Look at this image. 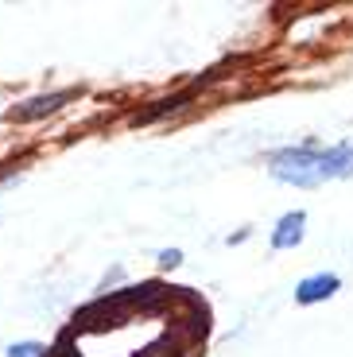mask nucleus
Instances as JSON below:
<instances>
[{"label": "nucleus", "mask_w": 353, "mask_h": 357, "mask_svg": "<svg viewBox=\"0 0 353 357\" xmlns=\"http://www.w3.org/2000/svg\"><path fill=\"white\" fill-rule=\"evenodd\" d=\"M268 171H272V178L292 183V187H318V183H322V175H318V152L310 144L276 152L272 160H268Z\"/></svg>", "instance_id": "1"}, {"label": "nucleus", "mask_w": 353, "mask_h": 357, "mask_svg": "<svg viewBox=\"0 0 353 357\" xmlns=\"http://www.w3.org/2000/svg\"><path fill=\"white\" fill-rule=\"evenodd\" d=\"M66 101H74V89H59V93H39V98L24 101L20 109H12L8 121H39V116L47 113H59Z\"/></svg>", "instance_id": "2"}, {"label": "nucleus", "mask_w": 353, "mask_h": 357, "mask_svg": "<svg viewBox=\"0 0 353 357\" xmlns=\"http://www.w3.org/2000/svg\"><path fill=\"white\" fill-rule=\"evenodd\" d=\"M338 291V276L334 272H318V276H307L299 287H295V303L310 307V303H322Z\"/></svg>", "instance_id": "3"}, {"label": "nucleus", "mask_w": 353, "mask_h": 357, "mask_svg": "<svg viewBox=\"0 0 353 357\" xmlns=\"http://www.w3.org/2000/svg\"><path fill=\"white\" fill-rule=\"evenodd\" d=\"M318 175L322 178L353 175V144H338V148H330V152H318Z\"/></svg>", "instance_id": "4"}, {"label": "nucleus", "mask_w": 353, "mask_h": 357, "mask_svg": "<svg viewBox=\"0 0 353 357\" xmlns=\"http://www.w3.org/2000/svg\"><path fill=\"white\" fill-rule=\"evenodd\" d=\"M303 225H307V214H303V210L283 214L280 225H276V233H272V245L276 249H295V245L303 241Z\"/></svg>", "instance_id": "5"}, {"label": "nucleus", "mask_w": 353, "mask_h": 357, "mask_svg": "<svg viewBox=\"0 0 353 357\" xmlns=\"http://www.w3.org/2000/svg\"><path fill=\"white\" fill-rule=\"evenodd\" d=\"M179 105H183V98H171V101H156V109H148V113H140V116H136V125H148V121H156V116L171 113V109H179Z\"/></svg>", "instance_id": "6"}, {"label": "nucleus", "mask_w": 353, "mask_h": 357, "mask_svg": "<svg viewBox=\"0 0 353 357\" xmlns=\"http://www.w3.org/2000/svg\"><path fill=\"white\" fill-rule=\"evenodd\" d=\"M8 357H47V346H39V342H12Z\"/></svg>", "instance_id": "7"}, {"label": "nucleus", "mask_w": 353, "mask_h": 357, "mask_svg": "<svg viewBox=\"0 0 353 357\" xmlns=\"http://www.w3.org/2000/svg\"><path fill=\"white\" fill-rule=\"evenodd\" d=\"M179 260H183V252H179V249H163V252H159V264H163V268H175Z\"/></svg>", "instance_id": "8"}]
</instances>
